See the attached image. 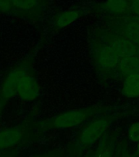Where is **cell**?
I'll list each match as a JSON object with an SVG mask.
<instances>
[{
    "label": "cell",
    "instance_id": "obj_1",
    "mask_svg": "<svg viewBox=\"0 0 139 157\" xmlns=\"http://www.w3.org/2000/svg\"><path fill=\"white\" fill-rule=\"evenodd\" d=\"M88 44L97 78L103 86L116 78L120 58L115 51L92 29L88 33Z\"/></svg>",
    "mask_w": 139,
    "mask_h": 157
},
{
    "label": "cell",
    "instance_id": "obj_2",
    "mask_svg": "<svg viewBox=\"0 0 139 157\" xmlns=\"http://www.w3.org/2000/svg\"><path fill=\"white\" fill-rule=\"evenodd\" d=\"M115 109V106L106 104H97L88 107L67 110L53 117L36 121V129L45 132L52 129H66L82 124L88 119L98 115L106 114Z\"/></svg>",
    "mask_w": 139,
    "mask_h": 157
},
{
    "label": "cell",
    "instance_id": "obj_3",
    "mask_svg": "<svg viewBox=\"0 0 139 157\" xmlns=\"http://www.w3.org/2000/svg\"><path fill=\"white\" fill-rule=\"evenodd\" d=\"M41 45L42 41L39 42L25 57L16 64L3 78L0 85V118L9 101L17 95V88L22 76L34 69L35 55Z\"/></svg>",
    "mask_w": 139,
    "mask_h": 157
},
{
    "label": "cell",
    "instance_id": "obj_4",
    "mask_svg": "<svg viewBox=\"0 0 139 157\" xmlns=\"http://www.w3.org/2000/svg\"><path fill=\"white\" fill-rule=\"evenodd\" d=\"M132 111V110H120L110 114H102L98 117L93 118L90 122L84 125L79 133L78 144L83 147L92 146L105 135L115 120L125 117Z\"/></svg>",
    "mask_w": 139,
    "mask_h": 157
},
{
    "label": "cell",
    "instance_id": "obj_5",
    "mask_svg": "<svg viewBox=\"0 0 139 157\" xmlns=\"http://www.w3.org/2000/svg\"><path fill=\"white\" fill-rule=\"evenodd\" d=\"M38 112L39 106H35L30 110L23 122L0 130V152L10 151L31 137L32 132L36 128V122L34 121V119Z\"/></svg>",
    "mask_w": 139,
    "mask_h": 157
},
{
    "label": "cell",
    "instance_id": "obj_6",
    "mask_svg": "<svg viewBox=\"0 0 139 157\" xmlns=\"http://www.w3.org/2000/svg\"><path fill=\"white\" fill-rule=\"evenodd\" d=\"M99 27L115 32L139 46V22L132 16H105Z\"/></svg>",
    "mask_w": 139,
    "mask_h": 157
},
{
    "label": "cell",
    "instance_id": "obj_7",
    "mask_svg": "<svg viewBox=\"0 0 139 157\" xmlns=\"http://www.w3.org/2000/svg\"><path fill=\"white\" fill-rule=\"evenodd\" d=\"M93 29L96 34L100 37L115 51L120 58L139 56V46L125 38L120 34L101 27H96Z\"/></svg>",
    "mask_w": 139,
    "mask_h": 157
},
{
    "label": "cell",
    "instance_id": "obj_8",
    "mask_svg": "<svg viewBox=\"0 0 139 157\" xmlns=\"http://www.w3.org/2000/svg\"><path fill=\"white\" fill-rule=\"evenodd\" d=\"M14 13L19 17L37 22L44 14L46 0H11Z\"/></svg>",
    "mask_w": 139,
    "mask_h": 157
},
{
    "label": "cell",
    "instance_id": "obj_9",
    "mask_svg": "<svg viewBox=\"0 0 139 157\" xmlns=\"http://www.w3.org/2000/svg\"><path fill=\"white\" fill-rule=\"evenodd\" d=\"M40 93V86L34 69L22 76L17 88V96L22 101H31L35 100Z\"/></svg>",
    "mask_w": 139,
    "mask_h": 157
},
{
    "label": "cell",
    "instance_id": "obj_10",
    "mask_svg": "<svg viewBox=\"0 0 139 157\" xmlns=\"http://www.w3.org/2000/svg\"><path fill=\"white\" fill-rule=\"evenodd\" d=\"M89 12L83 7H73L71 9L62 11L52 17L50 24L52 33H57L61 29L71 25L72 23L83 17Z\"/></svg>",
    "mask_w": 139,
    "mask_h": 157
},
{
    "label": "cell",
    "instance_id": "obj_11",
    "mask_svg": "<svg viewBox=\"0 0 139 157\" xmlns=\"http://www.w3.org/2000/svg\"><path fill=\"white\" fill-rule=\"evenodd\" d=\"M92 11L95 13L106 14V16H128L130 15V6L129 0H106L94 5Z\"/></svg>",
    "mask_w": 139,
    "mask_h": 157
},
{
    "label": "cell",
    "instance_id": "obj_12",
    "mask_svg": "<svg viewBox=\"0 0 139 157\" xmlns=\"http://www.w3.org/2000/svg\"><path fill=\"white\" fill-rule=\"evenodd\" d=\"M116 137V132H111L110 133H107L106 132L101 138L100 145L98 150L95 152L88 155L86 157H113V150Z\"/></svg>",
    "mask_w": 139,
    "mask_h": 157
},
{
    "label": "cell",
    "instance_id": "obj_13",
    "mask_svg": "<svg viewBox=\"0 0 139 157\" xmlns=\"http://www.w3.org/2000/svg\"><path fill=\"white\" fill-rule=\"evenodd\" d=\"M132 74H139V56L120 58L117 69L116 79L122 80Z\"/></svg>",
    "mask_w": 139,
    "mask_h": 157
},
{
    "label": "cell",
    "instance_id": "obj_14",
    "mask_svg": "<svg viewBox=\"0 0 139 157\" xmlns=\"http://www.w3.org/2000/svg\"><path fill=\"white\" fill-rule=\"evenodd\" d=\"M121 93L128 98L139 97V74H132L124 78Z\"/></svg>",
    "mask_w": 139,
    "mask_h": 157
},
{
    "label": "cell",
    "instance_id": "obj_15",
    "mask_svg": "<svg viewBox=\"0 0 139 157\" xmlns=\"http://www.w3.org/2000/svg\"><path fill=\"white\" fill-rule=\"evenodd\" d=\"M128 137L133 142H139V121L130 125L128 132Z\"/></svg>",
    "mask_w": 139,
    "mask_h": 157
},
{
    "label": "cell",
    "instance_id": "obj_16",
    "mask_svg": "<svg viewBox=\"0 0 139 157\" xmlns=\"http://www.w3.org/2000/svg\"><path fill=\"white\" fill-rule=\"evenodd\" d=\"M13 12H14V8L11 0H0V13L8 14Z\"/></svg>",
    "mask_w": 139,
    "mask_h": 157
},
{
    "label": "cell",
    "instance_id": "obj_17",
    "mask_svg": "<svg viewBox=\"0 0 139 157\" xmlns=\"http://www.w3.org/2000/svg\"><path fill=\"white\" fill-rule=\"evenodd\" d=\"M62 151L59 150H51L48 151L43 152L39 154H35L29 157H61L62 155Z\"/></svg>",
    "mask_w": 139,
    "mask_h": 157
},
{
    "label": "cell",
    "instance_id": "obj_18",
    "mask_svg": "<svg viewBox=\"0 0 139 157\" xmlns=\"http://www.w3.org/2000/svg\"><path fill=\"white\" fill-rule=\"evenodd\" d=\"M130 6V15L139 16V0H129Z\"/></svg>",
    "mask_w": 139,
    "mask_h": 157
},
{
    "label": "cell",
    "instance_id": "obj_19",
    "mask_svg": "<svg viewBox=\"0 0 139 157\" xmlns=\"http://www.w3.org/2000/svg\"><path fill=\"white\" fill-rule=\"evenodd\" d=\"M0 157H15V155L11 151H2L0 152Z\"/></svg>",
    "mask_w": 139,
    "mask_h": 157
},
{
    "label": "cell",
    "instance_id": "obj_20",
    "mask_svg": "<svg viewBox=\"0 0 139 157\" xmlns=\"http://www.w3.org/2000/svg\"><path fill=\"white\" fill-rule=\"evenodd\" d=\"M130 16H132L133 18H134L136 21H137L139 22V16H133V15H130Z\"/></svg>",
    "mask_w": 139,
    "mask_h": 157
},
{
    "label": "cell",
    "instance_id": "obj_21",
    "mask_svg": "<svg viewBox=\"0 0 139 157\" xmlns=\"http://www.w3.org/2000/svg\"><path fill=\"white\" fill-rule=\"evenodd\" d=\"M136 153H137V155H139V142H137V149H136Z\"/></svg>",
    "mask_w": 139,
    "mask_h": 157
},
{
    "label": "cell",
    "instance_id": "obj_22",
    "mask_svg": "<svg viewBox=\"0 0 139 157\" xmlns=\"http://www.w3.org/2000/svg\"><path fill=\"white\" fill-rule=\"evenodd\" d=\"M122 157H131V155H129V154H126V153H125L124 155H122Z\"/></svg>",
    "mask_w": 139,
    "mask_h": 157
},
{
    "label": "cell",
    "instance_id": "obj_23",
    "mask_svg": "<svg viewBox=\"0 0 139 157\" xmlns=\"http://www.w3.org/2000/svg\"><path fill=\"white\" fill-rule=\"evenodd\" d=\"M116 157H119V155H118V156H116ZM120 157H122V155H120Z\"/></svg>",
    "mask_w": 139,
    "mask_h": 157
}]
</instances>
